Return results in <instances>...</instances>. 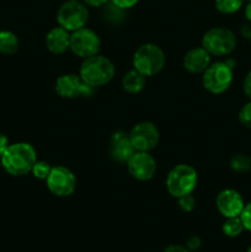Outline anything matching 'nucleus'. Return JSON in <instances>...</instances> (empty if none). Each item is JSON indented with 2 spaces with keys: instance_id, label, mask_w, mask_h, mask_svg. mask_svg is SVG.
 <instances>
[{
  "instance_id": "obj_1",
  "label": "nucleus",
  "mask_w": 251,
  "mask_h": 252,
  "mask_svg": "<svg viewBox=\"0 0 251 252\" xmlns=\"http://www.w3.org/2000/svg\"><path fill=\"white\" fill-rule=\"evenodd\" d=\"M1 166L11 176H24L31 172L37 161V153L30 143L19 142L10 144L0 158Z\"/></svg>"
},
{
  "instance_id": "obj_12",
  "label": "nucleus",
  "mask_w": 251,
  "mask_h": 252,
  "mask_svg": "<svg viewBox=\"0 0 251 252\" xmlns=\"http://www.w3.org/2000/svg\"><path fill=\"white\" fill-rule=\"evenodd\" d=\"M126 164L130 176L138 181L152 180L157 167L154 157L148 152H134Z\"/></svg>"
},
{
  "instance_id": "obj_26",
  "label": "nucleus",
  "mask_w": 251,
  "mask_h": 252,
  "mask_svg": "<svg viewBox=\"0 0 251 252\" xmlns=\"http://www.w3.org/2000/svg\"><path fill=\"white\" fill-rule=\"evenodd\" d=\"M111 1H112V4L115 5L116 7H118V9L127 10L135 6L139 0H111Z\"/></svg>"
},
{
  "instance_id": "obj_2",
  "label": "nucleus",
  "mask_w": 251,
  "mask_h": 252,
  "mask_svg": "<svg viewBox=\"0 0 251 252\" xmlns=\"http://www.w3.org/2000/svg\"><path fill=\"white\" fill-rule=\"evenodd\" d=\"M115 73L116 68L112 62L107 57L100 54L84 59L79 70L81 79L94 89L110 83L115 76Z\"/></svg>"
},
{
  "instance_id": "obj_7",
  "label": "nucleus",
  "mask_w": 251,
  "mask_h": 252,
  "mask_svg": "<svg viewBox=\"0 0 251 252\" xmlns=\"http://www.w3.org/2000/svg\"><path fill=\"white\" fill-rule=\"evenodd\" d=\"M88 20V5L80 0H66L61 5L57 12V21L59 26L69 32L85 27Z\"/></svg>"
},
{
  "instance_id": "obj_4",
  "label": "nucleus",
  "mask_w": 251,
  "mask_h": 252,
  "mask_svg": "<svg viewBox=\"0 0 251 252\" xmlns=\"http://www.w3.org/2000/svg\"><path fill=\"white\" fill-rule=\"evenodd\" d=\"M198 175L194 167L187 164H179L170 170L166 177V189L170 196L179 197L189 194L196 189Z\"/></svg>"
},
{
  "instance_id": "obj_19",
  "label": "nucleus",
  "mask_w": 251,
  "mask_h": 252,
  "mask_svg": "<svg viewBox=\"0 0 251 252\" xmlns=\"http://www.w3.org/2000/svg\"><path fill=\"white\" fill-rule=\"evenodd\" d=\"M221 230L228 238H236L245 230V228L240 217H233V218H225V221L221 225Z\"/></svg>"
},
{
  "instance_id": "obj_33",
  "label": "nucleus",
  "mask_w": 251,
  "mask_h": 252,
  "mask_svg": "<svg viewBox=\"0 0 251 252\" xmlns=\"http://www.w3.org/2000/svg\"><path fill=\"white\" fill-rule=\"evenodd\" d=\"M246 252H251V245H250V246H249V249H248V251H246Z\"/></svg>"
},
{
  "instance_id": "obj_32",
  "label": "nucleus",
  "mask_w": 251,
  "mask_h": 252,
  "mask_svg": "<svg viewBox=\"0 0 251 252\" xmlns=\"http://www.w3.org/2000/svg\"><path fill=\"white\" fill-rule=\"evenodd\" d=\"M245 17L248 19V21L251 22V1H249L245 6Z\"/></svg>"
},
{
  "instance_id": "obj_17",
  "label": "nucleus",
  "mask_w": 251,
  "mask_h": 252,
  "mask_svg": "<svg viewBox=\"0 0 251 252\" xmlns=\"http://www.w3.org/2000/svg\"><path fill=\"white\" fill-rule=\"evenodd\" d=\"M147 84V76L143 75L134 68L127 71L122 78V88L128 94H139Z\"/></svg>"
},
{
  "instance_id": "obj_28",
  "label": "nucleus",
  "mask_w": 251,
  "mask_h": 252,
  "mask_svg": "<svg viewBox=\"0 0 251 252\" xmlns=\"http://www.w3.org/2000/svg\"><path fill=\"white\" fill-rule=\"evenodd\" d=\"M244 93L251 100V70L246 74L244 79Z\"/></svg>"
},
{
  "instance_id": "obj_5",
  "label": "nucleus",
  "mask_w": 251,
  "mask_h": 252,
  "mask_svg": "<svg viewBox=\"0 0 251 252\" xmlns=\"http://www.w3.org/2000/svg\"><path fill=\"white\" fill-rule=\"evenodd\" d=\"M202 47L211 56H229L236 47V37L231 30L225 27H213L202 37Z\"/></svg>"
},
{
  "instance_id": "obj_14",
  "label": "nucleus",
  "mask_w": 251,
  "mask_h": 252,
  "mask_svg": "<svg viewBox=\"0 0 251 252\" xmlns=\"http://www.w3.org/2000/svg\"><path fill=\"white\" fill-rule=\"evenodd\" d=\"M134 148L129 140V134L125 130H116L110 139V157L117 162H127L134 154Z\"/></svg>"
},
{
  "instance_id": "obj_25",
  "label": "nucleus",
  "mask_w": 251,
  "mask_h": 252,
  "mask_svg": "<svg viewBox=\"0 0 251 252\" xmlns=\"http://www.w3.org/2000/svg\"><path fill=\"white\" fill-rule=\"evenodd\" d=\"M240 219L243 221V225L245 230L251 231V202L250 203L245 204L243 212L240 214Z\"/></svg>"
},
{
  "instance_id": "obj_6",
  "label": "nucleus",
  "mask_w": 251,
  "mask_h": 252,
  "mask_svg": "<svg viewBox=\"0 0 251 252\" xmlns=\"http://www.w3.org/2000/svg\"><path fill=\"white\" fill-rule=\"evenodd\" d=\"M204 89L214 95H220L230 88L233 83V66L228 62H216L209 64L202 78Z\"/></svg>"
},
{
  "instance_id": "obj_3",
  "label": "nucleus",
  "mask_w": 251,
  "mask_h": 252,
  "mask_svg": "<svg viewBox=\"0 0 251 252\" xmlns=\"http://www.w3.org/2000/svg\"><path fill=\"white\" fill-rule=\"evenodd\" d=\"M165 66V53L157 44L144 43L133 56V68L144 76H154Z\"/></svg>"
},
{
  "instance_id": "obj_24",
  "label": "nucleus",
  "mask_w": 251,
  "mask_h": 252,
  "mask_svg": "<svg viewBox=\"0 0 251 252\" xmlns=\"http://www.w3.org/2000/svg\"><path fill=\"white\" fill-rule=\"evenodd\" d=\"M239 121L246 128H251V100L239 111Z\"/></svg>"
},
{
  "instance_id": "obj_27",
  "label": "nucleus",
  "mask_w": 251,
  "mask_h": 252,
  "mask_svg": "<svg viewBox=\"0 0 251 252\" xmlns=\"http://www.w3.org/2000/svg\"><path fill=\"white\" fill-rule=\"evenodd\" d=\"M201 245H202V241L198 236H191V238L187 239L186 245L185 246H186V248L192 252V251L198 250V249L201 248Z\"/></svg>"
},
{
  "instance_id": "obj_23",
  "label": "nucleus",
  "mask_w": 251,
  "mask_h": 252,
  "mask_svg": "<svg viewBox=\"0 0 251 252\" xmlns=\"http://www.w3.org/2000/svg\"><path fill=\"white\" fill-rule=\"evenodd\" d=\"M177 201H179L180 209H181L182 212H185V213H189V212L193 211L194 207H196V199L192 196V193L179 197Z\"/></svg>"
},
{
  "instance_id": "obj_11",
  "label": "nucleus",
  "mask_w": 251,
  "mask_h": 252,
  "mask_svg": "<svg viewBox=\"0 0 251 252\" xmlns=\"http://www.w3.org/2000/svg\"><path fill=\"white\" fill-rule=\"evenodd\" d=\"M56 93L63 98H76L80 96H91L94 93V88L89 86L81 79L80 75L76 74H64L61 75L56 81Z\"/></svg>"
},
{
  "instance_id": "obj_21",
  "label": "nucleus",
  "mask_w": 251,
  "mask_h": 252,
  "mask_svg": "<svg viewBox=\"0 0 251 252\" xmlns=\"http://www.w3.org/2000/svg\"><path fill=\"white\" fill-rule=\"evenodd\" d=\"M230 167L235 172H246L251 169V158L246 154H236L231 158Z\"/></svg>"
},
{
  "instance_id": "obj_8",
  "label": "nucleus",
  "mask_w": 251,
  "mask_h": 252,
  "mask_svg": "<svg viewBox=\"0 0 251 252\" xmlns=\"http://www.w3.org/2000/svg\"><path fill=\"white\" fill-rule=\"evenodd\" d=\"M129 140L135 152H148L157 147L160 140V132L154 123L143 121L137 123L129 133Z\"/></svg>"
},
{
  "instance_id": "obj_20",
  "label": "nucleus",
  "mask_w": 251,
  "mask_h": 252,
  "mask_svg": "<svg viewBox=\"0 0 251 252\" xmlns=\"http://www.w3.org/2000/svg\"><path fill=\"white\" fill-rule=\"evenodd\" d=\"M244 0H214L216 9L221 14H234L243 6Z\"/></svg>"
},
{
  "instance_id": "obj_30",
  "label": "nucleus",
  "mask_w": 251,
  "mask_h": 252,
  "mask_svg": "<svg viewBox=\"0 0 251 252\" xmlns=\"http://www.w3.org/2000/svg\"><path fill=\"white\" fill-rule=\"evenodd\" d=\"M164 252H191L186 246L184 245H169L165 249Z\"/></svg>"
},
{
  "instance_id": "obj_22",
  "label": "nucleus",
  "mask_w": 251,
  "mask_h": 252,
  "mask_svg": "<svg viewBox=\"0 0 251 252\" xmlns=\"http://www.w3.org/2000/svg\"><path fill=\"white\" fill-rule=\"evenodd\" d=\"M52 166L47 161H43V160H37L34 162L33 167H32L31 172L36 179L38 180H47L49 172H51Z\"/></svg>"
},
{
  "instance_id": "obj_16",
  "label": "nucleus",
  "mask_w": 251,
  "mask_h": 252,
  "mask_svg": "<svg viewBox=\"0 0 251 252\" xmlns=\"http://www.w3.org/2000/svg\"><path fill=\"white\" fill-rule=\"evenodd\" d=\"M46 46L51 53L63 54L70 48V32L63 27H53L46 36Z\"/></svg>"
},
{
  "instance_id": "obj_31",
  "label": "nucleus",
  "mask_w": 251,
  "mask_h": 252,
  "mask_svg": "<svg viewBox=\"0 0 251 252\" xmlns=\"http://www.w3.org/2000/svg\"><path fill=\"white\" fill-rule=\"evenodd\" d=\"M83 1L85 2L88 6L100 7V6H103V5H105L106 2L110 1V0H83Z\"/></svg>"
},
{
  "instance_id": "obj_18",
  "label": "nucleus",
  "mask_w": 251,
  "mask_h": 252,
  "mask_svg": "<svg viewBox=\"0 0 251 252\" xmlns=\"http://www.w3.org/2000/svg\"><path fill=\"white\" fill-rule=\"evenodd\" d=\"M19 46L20 41L14 32L7 31V30L0 31V53L11 56V54L16 53Z\"/></svg>"
},
{
  "instance_id": "obj_34",
  "label": "nucleus",
  "mask_w": 251,
  "mask_h": 252,
  "mask_svg": "<svg viewBox=\"0 0 251 252\" xmlns=\"http://www.w3.org/2000/svg\"><path fill=\"white\" fill-rule=\"evenodd\" d=\"M246 1H248V2H249V1H251V0H246Z\"/></svg>"
},
{
  "instance_id": "obj_9",
  "label": "nucleus",
  "mask_w": 251,
  "mask_h": 252,
  "mask_svg": "<svg viewBox=\"0 0 251 252\" xmlns=\"http://www.w3.org/2000/svg\"><path fill=\"white\" fill-rule=\"evenodd\" d=\"M101 39L95 31L88 27L76 30L70 34V49L76 57L86 59L98 54Z\"/></svg>"
},
{
  "instance_id": "obj_13",
  "label": "nucleus",
  "mask_w": 251,
  "mask_h": 252,
  "mask_svg": "<svg viewBox=\"0 0 251 252\" xmlns=\"http://www.w3.org/2000/svg\"><path fill=\"white\" fill-rule=\"evenodd\" d=\"M216 206L219 213L224 218H233V217H240L241 212L245 207V202L238 191L226 189L218 193Z\"/></svg>"
},
{
  "instance_id": "obj_15",
  "label": "nucleus",
  "mask_w": 251,
  "mask_h": 252,
  "mask_svg": "<svg viewBox=\"0 0 251 252\" xmlns=\"http://www.w3.org/2000/svg\"><path fill=\"white\" fill-rule=\"evenodd\" d=\"M211 64V54L203 47H194L189 49L184 57V66L188 73L201 74Z\"/></svg>"
},
{
  "instance_id": "obj_29",
  "label": "nucleus",
  "mask_w": 251,
  "mask_h": 252,
  "mask_svg": "<svg viewBox=\"0 0 251 252\" xmlns=\"http://www.w3.org/2000/svg\"><path fill=\"white\" fill-rule=\"evenodd\" d=\"M9 139L6 138V135H4L2 133H0V158L2 157L5 152H6L7 147H9Z\"/></svg>"
},
{
  "instance_id": "obj_10",
  "label": "nucleus",
  "mask_w": 251,
  "mask_h": 252,
  "mask_svg": "<svg viewBox=\"0 0 251 252\" xmlns=\"http://www.w3.org/2000/svg\"><path fill=\"white\" fill-rule=\"evenodd\" d=\"M46 182L49 192L57 197L71 196L76 187L75 175L65 166L52 167Z\"/></svg>"
}]
</instances>
